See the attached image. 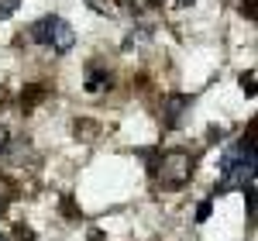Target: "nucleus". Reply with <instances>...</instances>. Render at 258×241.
Here are the masks:
<instances>
[{
  "instance_id": "obj_1",
  "label": "nucleus",
  "mask_w": 258,
  "mask_h": 241,
  "mask_svg": "<svg viewBox=\"0 0 258 241\" xmlns=\"http://www.w3.org/2000/svg\"><path fill=\"white\" fill-rule=\"evenodd\" d=\"M231 186H255V141H241L234 145L224 159H220V186L217 190H231Z\"/></svg>"
},
{
  "instance_id": "obj_2",
  "label": "nucleus",
  "mask_w": 258,
  "mask_h": 241,
  "mask_svg": "<svg viewBox=\"0 0 258 241\" xmlns=\"http://www.w3.org/2000/svg\"><path fill=\"white\" fill-rule=\"evenodd\" d=\"M31 41H38L45 48H52L55 55H66V52H73V45H76V31H73V24L59 14H45L31 24Z\"/></svg>"
},
{
  "instance_id": "obj_3",
  "label": "nucleus",
  "mask_w": 258,
  "mask_h": 241,
  "mask_svg": "<svg viewBox=\"0 0 258 241\" xmlns=\"http://www.w3.org/2000/svg\"><path fill=\"white\" fill-rule=\"evenodd\" d=\"M155 172H159L165 190H179V186H186V179L193 176V159L186 152H169V155H162Z\"/></svg>"
},
{
  "instance_id": "obj_4",
  "label": "nucleus",
  "mask_w": 258,
  "mask_h": 241,
  "mask_svg": "<svg viewBox=\"0 0 258 241\" xmlns=\"http://www.w3.org/2000/svg\"><path fill=\"white\" fill-rule=\"evenodd\" d=\"M189 97H182V93H172L169 100H165V110H162V124L165 128H179L182 117H186V110H189Z\"/></svg>"
},
{
  "instance_id": "obj_5",
  "label": "nucleus",
  "mask_w": 258,
  "mask_h": 241,
  "mask_svg": "<svg viewBox=\"0 0 258 241\" xmlns=\"http://www.w3.org/2000/svg\"><path fill=\"white\" fill-rule=\"evenodd\" d=\"M107 86H110V73L90 66V69H86V90H90V93H100V90H107Z\"/></svg>"
},
{
  "instance_id": "obj_6",
  "label": "nucleus",
  "mask_w": 258,
  "mask_h": 241,
  "mask_svg": "<svg viewBox=\"0 0 258 241\" xmlns=\"http://www.w3.org/2000/svg\"><path fill=\"white\" fill-rule=\"evenodd\" d=\"M18 4L21 0H0V21H7L14 11H18Z\"/></svg>"
},
{
  "instance_id": "obj_7",
  "label": "nucleus",
  "mask_w": 258,
  "mask_h": 241,
  "mask_svg": "<svg viewBox=\"0 0 258 241\" xmlns=\"http://www.w3.org/2000/svg\"><path fill=\"white\" fill-rule=\"evenodd\" d=\"M241 86H244L248 97H255V73H244V76H241Z\"/></svg>"
},
{
  "instance_id": "obj_8",
  "label": "nucleus",
  "mask_w": 258,
  "mask_h": 241,
  "mask_svg": "<svg viewBox=\"0 0 258 241\" xmlns=\"http://www.w3.org/2000/svg\"><path fill=\"white\" fill-rule=\"evenodd\" d=\"M207 217H210V200L197 207V221H207Z\"/></svg>"
},
{
  "instance_id": "obj_9",
  "label": "nucleus",
  "mask_w": 258,
  "mask_h": 241,
  "mask_svg": "<svg viewBox=\"0 0 258 241\" xmlns=\"http://www.w3.org/2000/svg\"><path fill=\"white\" fill-rule=\"evenodd\" d=\"M0 241H7V238H4V234H0Z\"/></svg>"
}]
</instances>
